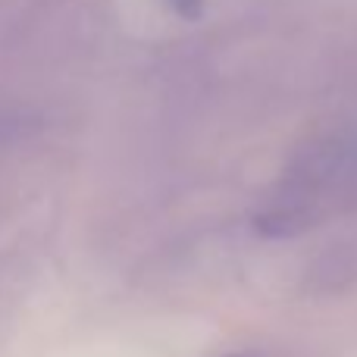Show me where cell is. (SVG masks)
<instances>
[{
	"instance_id": "1",
	"label": "cell",
	"mask_w": 357,
	"mask_h": 357,
	"mask_svg": "<svg viewBox=\"0 0 357 357\" xmlns=\"http://www.w3.org/2000/svg\"><path fill=\"white\" fill-rule=\"evenodd\" d=\"M169 6L178 13V16H197L204 6V0H169Z\"/></svg>"
},
{
	"instance_id": "2",
	"label": "cell",
	"mask_w": 357,
	"mask_h": 357,
	"mask_svg": "<svg viewBox=\"0 0 357 357\" xmlns=\"http://www.w3.org/2000/svg\"><path fill=\"white\" fill-rule=\"evenodd\" d=\"M226 357H257V354H248V351H238V354H226Z\"/></svg>"
}]
</instances>
